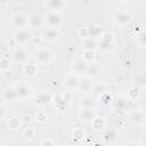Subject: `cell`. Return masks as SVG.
I'll return each instance as SVG.
<instances>
[{
    "instance_id": "6da1fadb",
    "label": "cell",
    "mask_w": 146,
    "mask_h": 146,
    "mask_svg": "<svg viewBox=\"0 0 146 146\" xmlns=\"http://www.w3.org/2000/svg\"><path fill=\"white\" fill-rule=\"evenodd\" d=\"M13 39L18 46H24L32 40V35H31V32L26 27L16 29L15 32L13 33Z\"/></svg>"
},
{
    "instance_id": "7a4b0ae2",
    "label": "cell",
    "mask_w": 146,
    "mask_h": 146,
    "mask_svg": "<svg viewBox=\"0 0 146 146\" xmlns=\"http://www.w3.org/2000/svg\"><path fill=\"white\" fill-rule=\"evenodd\" d=\"M62 23H63V16L60 15L59 11H50L44 17V25H47L48 27L59 29Z\"/></svg>"
},
{
    "instance_id": "3957f363",
    "label": "cell",
    "mask_w": 146,
    "mask_h": 146,
    "mask_svg": "<svg viewBox=\"0 0 146 146\" xmlns=\"http://www.w3.org/2000/svg\"><path fill=\"white\" fill-rule=\"evenodd\" d=\"M11 24L16 29H23L29 25V16L23 13H15L11 15Z\"/></svg>"
},
{
    "instance_id": "277c9868",
    "label": "cell",
    "mask_w": 146,
    "mask_h": 146,
    "mask_svg": "<svg viewBox=\"0 0 146 146\" xmlns=\"http://www.w3.org/2000/svg\"><path fill=\"white\" fill-rule=\"evenodd\" d=\"M34 58L36 60V63L41 64V65H46L50 62V58H51V55H50V51L48 49H44V48H40L38 50H35L34 52Z\"/></svg>"
},
{
    "instance_id": "5b68a950",
    "label": "cell",
    "mask_w": 146,
    "mask_h": 146,
    "mask_svg": "<svg viewBox=\"0 0 146 146\" xmlns=\"http://www.w3.org/2000/svg\"><path fill=\"white\" fill-rule=\"evenodd\" d=\"M15 89L17 92V97L21 100H24L32 95V88L27 83H19V84H17V87Z\"/></svg>"
},
{
    "instance_id": "8992f818",
    "label": "cell",
    "mask_w": 146,
    "mask_h": 146,
    "mask_svg": "<svg viewBox=\"0 0 146 146\" xmlns=\"http://www.w3.org/2000/svg\"><path fill=\"white\" fill-rule=\"evenodd\" d=\"M131 18H132V16L128 10H120V11L115 13V15H114V21L119 25L129 24L131 22Z\"/></svg>"
},
{
    "instance_id": "52a82bcc",
    "label": "cell",
    "mask_w": 146,
    "mask_h": 146,
    "mask_svg": "<svg viewBox=\"0 0 146 146\" xmlns=\"http://www.w3.org/2000/svg\"><path fill=\"white\" fill-rule=\"evenodd\" d=\"M92 83L94 82H92V80L89 76H87V75L81 76V78H79L76 89L79 91H81V92H89L91 87H92Z\"/></svg>"
},
{
    "instance_id": "ba28073f",
    "label": "cell",
    "mask_w": 146,
    "mask_h": 146,
    "mask_svg": "<svg viewBox=\"0 0 146 146\" xmlns=\"http://www.w3.org/2000/svg\"><path fill=\"white\" fill-rule=\"evenodd\" d=\"M44 25V18L40 14H33L29 16V26L33 29H39Z\"/></svg>"
},
{
    "instance_id": "9c48e42d",
    "label": "cell",
    "mask_w": 146,
    "mask_h": 146,
    "mask_svg": "<svg viewBox=\"0 0 146 146\" xmlns=\"http://www.w3.org/2000/svg\"><path fill=\"white\" fill-rule=\"evenodd\" d=\"M13 57H14V59H15L16 62L23 63V62H25V60L27 59V57H29V51H27L25 48H23V47H18V48H16V49L13 51Z\"/></svg>"
},
{
    "instance_id": "30bf717a",
    "label": "cell",
    "mask_w": 146,
    "mask_h": 146,
    "mask_svg": "<svg viewBox=\"0 0 146 146\" xmlns=\"http://www.w3.org/2000/svg\"><path fill=\"white\" fill-rule=\"evenodd\" d=\"M95 116L96 113L94 112V108H81L79 112V117L83 122H91Z\"/></svg>"
},
{
    "instance_id": "8fae6325",
    "label": "cell",
    "mask_w": 146,
    "mask_h": 146,
    "mask_svg": "<svg viewBox=\"0 0 146 146\" xmlns=\"http://www.w3.org/2000/svg\"><path fill=\"white\" fill-rule=\"evenodd\" d=\"M46 3L50 11H60L66 5V0H46Z\"/></svg>"
},
{
    "instance_id": "7c38bea8",
    "label": "cell",
    "mask_w": 146,
    "mask_h": 146,
    "mask_svg": "<svg viewBox=\"0 0 146 146\" xmlns=\"http://www.w3.org/2000/svg\"><path fill=\"white\" fill-rule=\"evenodd\" d=\"M92 97L94 98H98L103 92L107 91V86L104 82H97V83H92V87L90 89Z\"/></svg>"
},
{
    "instance_id": "4fadbf2b",
    "label": "cell",
    "mask_w": 146,
    "mask_h": 146,
    "mask_svg": "<svg viewBox=\"0 0 146 146\" xmlns=\"http://www.w3.org/2000/svg\"><path fill=\"white\" fill-rule=\"evenodd\" d=\"M130 121L136 125H143L144 122H145V113H144V111H141V110L135 111L130 115Z\"/></svg>"
},
{
    "instance_id": "5bb4252c",
    "label": "cell",
    "mask_w": 146,
    "mask_h": 146,
    "mask_svg": "<svg viewBox=\"0 0 146 146\" xmlns=\"http://www.w3.org/2000/svg\"><path fill=\"white\" fill-rule=\"evenodd\" d=\"M78 81H79V76H78L75 73H72V74H68V75L65 78L64 84H65V87H66L68 90H73V89H76Z\"/></svg>"
},
{
    "instance_id": "9a60e30c",
    "label": "cell",
    "mask_w": 146,
    "mask_h": 146,
    "mask_svg": "<svg viewBox=\"0 0 146 146\" xmlns=\"http://www.w3.org/2000/svg\"><path fill=\"white\" fill-rule=\"evenodd\" d=\"M59 35V30L58 29H55V27H48L43 31V39L51 42V41H55V39Z\"/></svg>"
},
{
    "instance_id": "2e32d148",
    "label": "cell",
    "mask_w": 146,
    "mask_h": 146,
    "mask_svg": "<svg viewBox=\"0 0 146 146\" xmlns=\"http://www.w3.org/2000/svg\"><path fill=\"white\" fill-rule=\"evenodd\" d=\"M87 67H88V64L82 58H78L73 63V73H75V74H82V73L86 72Z\"/></svg>"
},
{
    "instance_id": "e0dca14e",
    "label": "cell",
    "mask_w": 146,
    "mask_h": 146,
    "mask_svg": "<svg viewBox=\"0 0 146 146\" xmlns=\"http://www.w3.org/2000/svg\"><path fill=\"white\" fill-rule=\"evenodd\" d=\"M3 99L7 100V102H16L18 99L17 97V92H16V89L15 88H8L3 91Z\"/></svg>"
},
{
    "instance_id": "ac0fdd59",
    "label": "cell",
    "mask_w": 146,
    "mask_h": 146,
    "mask_svg": "<svg viewBox=\"0 0 146 146\" xmlns=\"http://www.w3.org/2000/svg\"><path fill=\"white\" fill-rule=\"evenodd\" d=\"M98 73H99V66L97 64H95V63L88 64V67H87V70L84 72V74L87 76H89L90 79H94V78H96L98 75Z\"/></svg>"
},
{
    "instance_id": "d6986e66",
    "label": "cell",
    "mask_w": 146,
    "mask_h": 146,
    "mask_svg": "<svg viewBox=\"0 0 146 146\" xmlns=\"http://www.w3.org/2000/svg\"><path fill=\"white\" fill-rule=\"evenodd\" d=\"M80 105H81L82 108H95L96 100L92 96H84L83 98H81Z\"/></svg>"
},
{
    "instance_id": "ffe728a7",
    "label": "cell",
    "mask_w": 146,
    "mask_h": 146,
    "mask_svg": "<svg viewBox=\"0 0 146 146\" xmlns=\"http://www.w3.org/2000/svg\"><path fill=\"white\" fill-rule=\"evenodd\" d=\"M91 123H92V127L95 130H103L106 127V121L102 116H95L94 120L91 121Z\"/></svg>"
},
{
    "instance_id": "44dd1931",
    "label": "cell",
    "mask_w": 146,
    "mask_h": 146,
    "mask_svg": "<svg viewBox=\"0 0 146 146\" xmlns=\"http://www.w3.org/2000/svg\"><path fill=\"white\" fill-rule=\"evenodd\" d=\"M23 72L26 76L29 78H33L36 72H38V68H36V65L35 64H25L24 68H23Z\"/></svg>"
},
{
    "instance_id": "7402d4cb",
    "label": "cell",
    "mask_w": 146,
    "mask_h": 146,
    "mask_svg": "<svg viewBox=\"0 0 146 146\" xmlns=\"http://www.w3.org/2000/svg\"><path fill=\"white\" fill-rule=\"evenodd\" d=\"M103 137H104V140L106 143H113L116 139V137H117V132L114 129H107L104 132V136Z\"/></svg>"
},
{
    "instance_id": "603a6c76",
    "label": "cell",
    "mask_w": 146,
    "mask_h": 146,
    "mask_svg": "<svg viewBox=\"0 0 146 146\" xmlns=\"http://www.w3.org/2000/svg\"><path fill=\"white\" fill-rule=\"evenodd\" d=\"M128 102H129V99L127 97H119L116 99V102H115V108L117 111H124V110H127Z\"/></svg>"
},
{
    "instance_id": "cb8c5ba5",
    "label": "cell",
    "mask_w": 146,
    "mask_h": 146,
    "mask_svg": "<svg viewBox=\"0 0 146 146\" xmlns=\"http://www.w3.org/2000/svg\"><path fill=\"white\" fill-rule=\"evenodd\" d=\"M83 48L84 50H95V48H97V41L94 38L83 39Z\"/></svg>"
},
{
    "instance_id": "d4e9b609",
    "label": "cell",
    "mask_w": 146,
    "mask_h": 146,
    "mask_svg": "<svg viewBox=\"0 0 146 146\" xmlns=\"http://www.w3.org/2000/svg\"><path fill=\"white\" fill-rule=\"evenodd\" d=\"M88 35L89 38H96V36H100V27L97 26V25H91V26H88Z\"/></svg>"
},
{
    "instance_id": "484cf974",
    "label": "cell",
    "mask_w": 146,
    "mask_h": 146,
    "mask_svg": "<svg viewBox=\"0 0 146 146\" xmlns=\"http://www.w3.org/2000/svg\"><path fill=\"white\" fill-rule=\"evenodd\" d=\"M82 59H83L87 64L94 63V60H95V51H94V50H84Z\"/></svg>"
},
{
    "instance_id": "4316f807",
    "label": "cell",
    "mask_w": 146,
    "mask_h": 146,
    "mask_svg": "<svg viewBox=\"0 0 146 146\" xmlns=\"http://www.w3.org/2000/svg\"><path fill=\"white\" fill-rule=\"evenodd\" d=\"M51 100V96L48 94V92H42L36 98V103L38 104H47Z\"/></svg>"
},
{
    "instance_id": "83f0119b",
    "label": "cell",
    "mask_w": 146,
    "mask_h": 146,
    "mask_svg": "<svg viewBox=\"0 0 146 146\" xmlns=\"http://www.w3.org/2000/svg\"><path fill=\"white\" fill-rule=\"evenodd\" d=\"M100 40L104 41V42H107V43L112 44V42H113V40H114V35H113V33H111V32H103V33L100 34Z\"/></svg>"
},
{
    "instance_id": "f1b7e54d",
    "label": "cell",
    "mask_w": 146,
    "mask_h": 146,
    "mask_svg": "<svg viewBox=\"0 0 146 146\" xmlns=\"http://www.w3.org/2000/svg\"><path fill=\"white\" fill-rule=\"evenodd\" d=\"M98 99H99V102H100L103 105H108V104L111 103V100H112V97H111V95H110L107 91H105V92H103V94L98 97Z\"/></svg>"
},
{
    "instance_id": "f546056e",
    "label": "cell",
    "mask_w": 146,
    "mask_h": 146,
    "mask_svg": "<svg viewBox=\"0 0 146 146\" xmlns=\"http://www.w3.org/2000/svg\"><path fill=\"white\" fill-rule=\"evenodd\" d=\"M128 96H129V99H130V100L137 99L138 96H139V88H138V87H132V88H130V90H129V92H128Z\"/></svg>"
},
{
    "instance_id": "4dcf8cb0",
    "label": "cell",
    "mask_w": 146,
    "mask_h": 146,
    "mask_svg": "<svg viewBox=\"0 0 146 146\" xmlns=\"http://www.w3.org/2000/svg\"><path fill=\"white\" fill-rule=\"evenodd\" d=\"M10 60L8 59V58H6V57H2L1 59H0V70L1 71H7V70H9L10 68Z\"/></svg>"
},
{
    "instance_id": "1f68e13d",
    "label": "cell",
    "mask_w": 146,
    "mask_h": 146,
    "mask_svg": "<svg viewBox=\"0 0 146 146\" xmlns=\"http://www.w3.org/2000/svg\"><path fill=\"white\" fill-rule=\"evenodd\" d=\"M46 119H47V114H46L44 111L40 110V111H38V112L35 113V120H36L39 123H43V122L46 121Z\"/></svg>"
},
{
    "instance_id": "d6a6232c",
    "label": "cell",
    "mask_w": 146,
    "mask_h": 146,
    "mask_svg": "<svg viewBox=\"0 0 146 146\" xmlns=\"http://www.w3.org/2000/svg\"><path fill=\"white\" fill-rule=\"evenodd\" d=\"M72 136H73L74 139H83L84 136H86V133H84V131H83L81 128H76V129L73 130Z\"/></svg>"
},
{
    "instance_id": "836d02e7",
    "label": "cell",
    "mask_w": 146,
    "mask_h": 146,
    "mask_svg": "<svg viewBox=\"0 0 146 146\" xmlns=\"http://www.w3.org/2000/svg\"><path fill=\"white\" fill-rule=\"evenodd\" d=\"M8 125H9V128H11V129H18L19 125H21V121H19L18 117H11V119L8 121Z\"/></svg>"
},
{
    "instance_id": "e575fe53",
    "label": "cell",
    "mask_w": 146,
    "mask_h": 146,
    "mask_svg": "<svg viewBox=\"0 0 146 146\" xmlns=\"http://www.w3.org/2000/svg\"><path fill=\"white\" fill-rule=\"evenodd\" d=\"M24 137L26 139H32L33 137H35V130L33 128H27L25 131H24Z\"/></svg>"
},
{
    "instance_id": "d590c367",
    "label": "cell",
    "mask_w": 146,
    "mask_h": 146,
    "mask_svg": "<svg viewBox=\"0 0 146 146\" xmlns=\"http://www.w3.org/2000/svg\"><path fill=\"white\" fill-rule=\"evenodd\" d=\"M79 33H80V36H81L82 39H87V38H89V35H88V29H87V27H82V29H80Z\"/></svg>"
},
{
    "instance_id": "8d00e7d4",
    "label": "cell",
    "mask_w": 146,
    "mask_h": 146,
    "mask_svg": "<svg viewBox=\"0 0 146 146\" xmlns=\"http://www.w3.org/2000/svg\"><path fill=\"white\" fill-rule=\"evenodd\" d=\"M5 115H6V110H5V107L2 105H0V120L3 119Z\"/></svg>"
},
{
    "instance_id": "74e56055",
    "label": "cell",
    "mask_w": 146,
    "mask_h": 146,
    "mask_svg": "<svg viewBox=\"0 0 146 146\" xmlns=\"http://www.w3.org/2000/svg\"><path fill=\"white\" fill-rule=\"evenodd\" d=\"M122 1H124V0H108V2H110V3H113V5H117V3H121Z\"/></svg>"
},
{
    "instance_id": "f35d334b",
    "label": "cell",
    "mask_w": 146,
    "mask_h": 146,
    "mask_svg": "<svg viewBox=\"0 0 146 146\" xmlns=\"http://www.w3.org/2000/svg\"><path fill=\"white\" fill-rule=\"evenodd\" d=\"M41 144H42V145H47V144H49V145H54V141H49V140H43V141H41Z\"/></svg>"
},
{
    "instance_id": "ab89813d",
    "label": "cell",
    "mask_w": 146,
    "mask_h": 146,
    "mask_svg": "<svg viewBox=\"0 0 146 146\" xmlns=\"http://www.w3.org/2000/svg\"><path fill=\"white\" fill-rule=\"evenodd\" d=\"M9 2V0H0V3L1 5H7Z\"/></svg>"
}]
</instances>
